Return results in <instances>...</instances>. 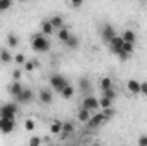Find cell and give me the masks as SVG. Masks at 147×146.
<instances>
[{"label": "cell", "mask_w": 147, "mask_h": 146, "mask_svg": "<svg viewBox=\"0 0 147 146\" xmlns=\"http://www.w3.org/2000/svg\"><path fill=\"white\" fill-rule=\"evenodd\" d=\"M50 84H51V88H53L57 93H62V89L69 86V79H67L65 76H62V74H53V76L50 77Z\"/></svg>", "instance_id": "cell-2"}, {"label": "cell", "mask_w": 147, "mask_h": 146, "mask_svg": "<svg viewBox=\"0 0 147 146\" xmlns=\"http://www.w3.org/2000/svg\"><path fill=\"white\" fill-rule=\"evenodd\" d=\"M103 98H108V100H115L116 98V91H115V88H110V89H106V91H103Z\"/></svg>", "instance_id": "cell-26"}, {"label": "cell", "mask_w": 147, "mask_h": 146, "mask_svg": "<svg viewBox=\"0 0 147 146\" xmlns=\"http://www.w3.org/2000/svg\"><path fill=\"white\" fill-rule=\"evenodd\" d=\"M69 48H77L79 46V38L75 36V35H70V38H69V41L65 43Z\"/></svg>", "instance_id": "cell-23"}, {"label": "cell", "mask_w": 147, "mask_h": 146, "mask_svg": "<svg viewBox=\"0 0 147 146\" xmlns=\"http://www.w3.org/2000/svg\"><path fill=\"white\" fill-rule=\"evenodd\" d=\"M99 88H101V91H106V89L113 88V81H111V77H101V81H99Z\"/></svg>", "instance_id": "cell-19"}, {"label": "cell", "mask_w": 147, "mask_h": 146, "mask_svg": "<svg viewBox=\"0 0 147 146\" xmlns=\"http://www.w3.org/2000/svg\"><path fill=\"white\" fill-rule=\"evenodd\" d=\"M17 112H19V107H17V103H5V105H2V108H0V119L14 120Z\"/></svg>", "instance_id": "cell-3"}, {"label": "cell", "mask_w": 147, "mask_h": 146, "mask_svg": "<svg viewBox=\"0 0 147 146\" xmlns=\"http://www.w3.org/2000/svg\"><path fill=\"white\" fill-rule=\"evenodd\" d=\"M125 53H128V55H132L134 53V45H130V43H123V48H121Z\"/></svg>", "instance_id": "cell-33"}, {"label": "cell", "mask_w": 147, "mask_h": 146, "mask_svg": "<svg viewBox=\"0 0 147 146\" xmlns=\"http://www.w3.org/2000/svg\"><path fill=\"white\" fill-rule=\"evenodd\" d=\"M79 88H80V89L86 93V91L91 88V84H89V81H87L86 77H80V79H79Z\"/></svg>", "instance_id": "cell-27"}, {"label": "cell", "mask_w": 147, "mask_h": 146, "mask_svg": "<svg viewBox=\"0 0 147 146\" xmlns=\"http://www.w3.org/2000/svg\"><path fill=\"white\" fill-rule=\"evenodd\" d=\"M75 131V126H74L72 120H67V122H62V139H65V136L72 134Z\"/></svg>", "instance_id": "cell-12"}, {"label": "cell", "mask_w": 147, "mask_h": 146, "mask_svg": "<svg viewBox=\"0 0 147 146\" xmlns=\"http://www.w3.org/2000/svg\"><path fill=\"white\" fill-rule=\"evenodd\" d=\"M12 60H14V55H12L10 52H7V50H0V62L9 64V62H12Z\"/></svg>", "instance_id": "cell-18"}, {"label": "cell", "mask_w": 147, "mask_h": 146, "mask_svg": "<svg viewBox=\"0 0 147 146\" xmlns=\"http://www.w3.org/2000/svg\"><path fill=\"white\" fill-rule=\"evenodd\" d=\"M12 77H14V81H21V77H22V71H21V69H14Z\"/></svg>", "instance_id": "cell-34"}, {"label": "cell", "mask_w": 147, "mask_h": 146, "mask_svg": "<svg viewBox=\"0 0 147 146\" xmlns=\"http://www.w3.org/2000/svg\"><path fill=\"white\" fill-rule=\"evenodd\" d=\"M16 127V120H7V119H0V132L3 134H10Z\"/></svg>", "instance_id": "cell-8"}, {"label": "cell", "mask_w": 147, "mask_h": 146, "mask_svg": "<svg viewBox=\"0 0 147 146\" xmlns=\"http://www.w3.org/2000/svg\"><path fill=\"white\" fill-rule=\"evenodd\" d=\"M50 23H51V26H53V29H62L63 28V17L62 16H53L51 19H50Z\"/></svg>", "instance_id": "cell-16"}, {"label": "cell", "mask_w": 147, "mask_h": 146, "mask_svg": "<svg viewBox=\"0 0 147 146\" xmlns=\"http://www.w3.org/2000/svg\"><path fill=\"white\" fill-rule=\"evenodd\" d=\"M14 62H16L17 65H24V64H26V57H24V53H17V55H14Z\"/></svg>", "instance_id": "cell-29"}, {"label": "cell", "mask_w": 147, "mask_h": 146, "mask_svg": "<svg viewBox=\"0 0 147 146\" xmlns=\"http://www.w3.org/2000/svg\"><path fill=\"white\" fill-rule=\"evenodd\" d=\"M106 119H105V115L103 113H96V115H92L91 119H89V122L86 124L89 129H96V127H99V126H103V122H105Z\"/></svg>", "instance_id": "cell-6"}, {"label": "cell", "mask_w": 147, "mask_h": 146, "mask_svg": "<svg viewBox=\"0 0 147 146\" xmlns=\"http://www.w3.org/2000/svg\"><path fill=\"white\" fill-rule=\"evenodd\" d=\"M43 143V139L39 138V136H33L31 139H29V146H41Z\"/></svg>", "instance_id": "cell-32"}, {"label": "cell", "mask_w": 147, "mask_h": 146, "mask_svg": "<svg viewBox=\"0 0 147 146\" xmlns=\"http://www.w3.org/2000/svg\"><path fill=\"white\" fill-rule=\"evenodd\" d=\"M121 40L125 41V43H130V45H135V40H137V36H135V33L132 31V29H127L123 35H121Z\"/></svg>", "instance_id": "cell-14"}, {"label": "cell", "mask_w": 147, "mask_h": 146, "mask_svg": "<svg viewBox=\"0 0 147 146\" xmlns=\"http://www.w3.org/2000/svg\"><path fill=\"white\" fill-rule=\"evenodd\" d=\"M39 102L43 103V105H50L51 102H53V93L50 91V89H46V88H43V89H39Z\"/></svg>", "instance_id": "cell-10"}, {"label": "cell", "mask_w": 147, "mask_h": 146, "mask_svg": "<svg viewBox=\"0 0 147 146\" xmlns=\"http://www.w3.org/2000/svg\"><path fill=\"white\" fill-rule=\"evenodd\" d=\"M137 143H139V146H147V134H142Z\"/></svg>", "instance_id": "cell-36"}, {"label": "cell", "mask_w": 147, "mask_h": 146, "mask_svg": "<svg viewBox=\"0 0 147 146\" xmlns=\"http://www.w3.org/2000/svg\"><path fill=\"white\" fill-rule=\"evenodd\" d=\"M77 119H79L80 122L87 124V122H89V119H91V112H89V110H86L84 107H80V110H79V113H77Z\"/></svg>", "instance_id": "cell-15"}, {"label": "cell", "mask_w": 147, "mask_h": 146, "mask_svg": "<svg viewBox=\"0 0 147 146\" xmlns=\"http://www.w3.org/2000/svg\"><path fill=\"white\" fill-rule=\"evenodd\" d=\"M111 103H113L111 100H108V98H103V96H101V100H99V107H101L103 110H105V108H110V107H113Z\"/></svg>", "instance_id": "cell-30"}, {"label": "cell", "mask_w": 147, "mask_h": 146, "mask_svg": "<svg viewBox=\"0 0 147 146\" xmlns=\"http://www.w3.org/2000/svg\"><path fill=\"white\" fill-rule=\"evenodd\" d=\"M7 43H9V46H12V48H14V46H17V45H19V38L16 36L14 33H10V35L7 36Z\"/></svg>", "instance_id": "cell-25"}, {"label": "cell", "mask_w": 147, "mask_h": 146, "mask_svg": "<svg viewBox=\"0 0 147 146\" xmlns=\"http://www.w3.org/2000/svg\"><path fill=\"white\" fill-rule=\"evenodd\" d=\"M140 93H142L144 96H147V81L140 83Z\"/></svg>", "instance_id": "cell-38"}, {"label": "cell", "mask_w": 147, "mask_h": 146, "mask_svg": "<svg viewBox=\"0 0 147 146\" xmlns=\"http://www.w3.org/2000/svg\"><path fill=\"white\" fill-rule=\"evenodd\" d=\"M91 146H99V145H91Z\"/></svg>", "instance_id": "cell-40"}, {"label": "cell", "mask_w": 147, "mask_h": 146, "mask_svg": "<svg viewBox=\"0 0 147 146\" xmlns=\"http://www.w3.org/2000/svg\"><path fill=\"white\" fill-rule=\"evenodd\" d=\"M82 107H84L86 110H89V112L98 110L99 108V100H96L94 96H86L84 102H82Z\"/></svg>", "instance_id": "cell-7"}, {"label": "cell", "mask_w": 147, "mask_h": 146, "mask_svg": "<svg viewBox=\"0 0 147 146\" xmlns=\"http://www.w3.org/2000/svg\"><path fill=\"white\" fill-rule=\"evenodd\" d=\"M50 131H51V134H62V122H53L51 124V127H50Z\"/></svg>", "instance_id": "cell-24"}, {"label": "cell", "mask_w": 147, "mask_h": 146, "mask_svg": "<svg viewBox=\"0 0 147 146\" xmlns=\"http://www.w3.org/2000/svg\"><path fill=\"white\" fill-rule=\"evenodd\" d=\"M60 96H62L63 100H70V98L74 96V88L70 86V84H69L67 88H63V89H62V93H60Z\"/></svg>", "instance_id": "cell-20"}, {"label": "cell", "mask_w": 147, "mask_h": 146, "mask_svg": "<svg viewBox=\"0 0 147 146\" xmlns=\"http://www.w3.org/2000/svg\"><path fill=\"white\" fill-rule=\"evenodd\" d=\"M115 36H116L115 28H113V26H110V24H105V26H103V29H101V38H103V41L110 45V41Z\"/></svg>", "instance_id": "cell-5"}, {"label": "cell", "mask_w": 147, "mask_h": 146, "mask_svg": "<svg viewBox=\"0 0 147 146\" xmlns=\"http://www.w3.org/2000/svg\"><path fill=\"white\" fill-rule=\"evenodd\" d=\"M130 57H132V55H128V53H125L123 50H121V52L118 53V59H120V60H128Z\"/></svg>", "instance_id": "cell-37"}, {"label": "cell", "mask_w": 147, "mask_h": 146, "mask_svg": "<svg viewBox=\"0 0 147 146\" xmlns=\"http://www.w3.org/2000/svg\"><path fill=\"white\" fill-rule=\"evenodd\" d=\"M123 40H121V36H115L113 40L110 41V50L115 53V55H118L120 52H121V48H123Z\"/></svg>", "instance_id": "cell-9"}, {"label": "cell", "mask_w": 147, "mask_h": 146, "mask_svg": "<svg viewBox=\"0 0 147 146\" xmlns=\"http://www.w3.org/2000/svg\"><path fill=\"white\" fill-rule=\"evenodd\" d=\"M12 7V0H0V12H5Z\"/></svg>", "instance_id": "cell-28"}, {"label": "cell", "mask_w": 147, "mask_h": 146, "mask_svg": "<svg viewBox=\"0 0 147 146\" xmlns=\"http://www.w3.org/2000/svg\"><path fill=\"white\" fill-rule=\"evenodd\" d=\"M38 65H39V62H38V60H26V64H24V69L31 72V71H34V69H36Z\"/></svg>", "instance_id": "cell-22"}, {"label": "cell", "mask_w": 147, "mask_h": 146, "mask_svg": "<svg viewBox=\"0 0 147 146\" xmlns=\"http://www.w3.org/2000/svg\"><path fill=\"white\" fill-rule=\"evenodd\" d=\"M80 5H82V2H80V0H77V2H72V3H70V7H72V9H77V7H80Z\"/></svg>", "instance_id": "cell-39"}, {"label": "cell", "mask_w": 147, "mask_h": 146, "mask_svg": "<svg viewBox=\"0 0 147 146\" xmlns=\"http://www.w3.org/2000/svg\"><path fill=\"white\" fill-rule=\"evenodd\" d=\"M55 29H53V26H51V23L50 21H45V23H41V35H45V36H48V35H51Z\"/></svg>", "instance_id": "cell-17"}, {"label": "cell", "mask_w": 147, "mask_h": 146, "mask_svg": "<svg viewBox=\"0 0 147 146\" xmlns=\"http://www.w3.org/2000/svg\"><path fill=\"white\" fill-rule=\"evenodd\" d=\"M0 108H2V105H0Z\"/></svg>", "instance_id": "cell-41"}, {"label": "cell", "mask_w": 147, "mask_h": 146, "mask_svg": "<svg viewBox=\"0 0 147 146\" xmlns=\"http://www.w3.org/2000/svg\"><path fill=\"white\" fill-rule=\"evenodd\" d=\"M101 113L105 115V119H111V117L115 115V108H113V107H110V108H105V110H101Z\"/></svg>", "instance_id": "cell-31"}, {"label": "cell", "mask_w": 147, "mask_h": 146, "mask_svg": "<svg viewBox=\"0 0 147 146\" xmlns=\"http://www.w3.org/2000/svg\"><path fill=\"white\" fill-rule=\"evenodd\" d=\"M34 126H36V124H34V120H33V119H28V120H26V131H33V129H34Z\"/></svg>", "instance_id": "cell-35"}, {"label": "cell", "mask_w": 147, "mask_h": 146, "mask_svg": "<svg viewBox=\"0 0 147 146\" xmlns=\"http://www.w3.org/2000/svg\"><path fill=\"white\" fill-rule=\"evenodd\" d=\"M33 98H34L33 91H31V89H28V88H24V91L16 98V102H17L19 105H28V103H31V102H33Z\"/></svg>", "instance_id": "cell-4"}, {"label": "cell", "mask_w": 147, "mask_h": 146, "mask_svg": "<svg viewBox=\"0 0 147 146\" xmlns=\"http://www.w3.org/2000/svg\"><path fill=\"white\" fill-rule=\"evenodd\" d=\"M9 91H10V95L14 96V98H17L22 91H24V86L21 84V81H14L12 84H10V88H9Z\"/></svg>", "instance_id": "cell-11"}, {"label": "cell", "mask_w": 147, "mask_h": 146, "mask_svg": "<svg viewBox=\"0 0 147 146\" xmlns=\"http://www.w3.org/2000/svg\"><path fill=\"white\" fill-rule=\"evenodd\" d=\"M69 38H70V31H69L67 28H62V29L58 31V40H60L62 43H67Z\"/></svg>", "instance_id": "cell-21"}, {"label": "cell", "mask_w": 147, "mask_h": 146, "mask_svg": "<svg viewBox=\"0 0 147 146\" xmlns=\"http://www.w3.org/2000/svg\"><path fill=\"white\" fill-rule=\"evenodd\" d=\"M127 86H128V91L130 93H134V95H139L140 93V83L137 79H128Z\"/></svg>", "instance_id": "cell-13"}, {"label": "cell", "mask_w": 147, "mask_h": 146, "mask_svg": "<svg viewBox=\"0 0 147 146\" xmlns=\"http://www.w3.org/2000/svg\"><path fill=\"white\" fill-rule=\"evenodd\" d=\"M31 46H33V50L38 52V53H45V52L50 50V40L45 36V35L38 33V35H34V36L31 38Z\"/></svg>", "instance_id": "cell-1"}]
</instances>
